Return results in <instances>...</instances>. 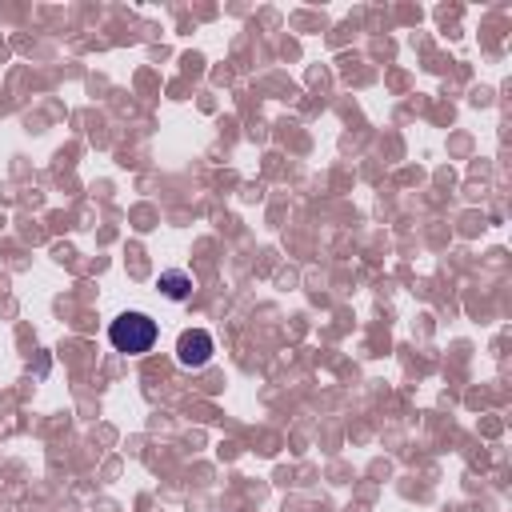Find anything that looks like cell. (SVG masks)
Here are the masks:
<instances>
[{
  "instance_id": "2",
  "label": "cell",
  "mask_w": 512,
  "mask_h": 512,
  "mask_svg": "<svg viewBox=\"0 0 512 512\" xmlns=\"http://www.w3.org/2000/svg\"><path fill=\"white\" fill-rule=\"evenodd\" d=\"M212 352H216V344H212V336L204 332V328H188V332H180V340H176V360H180V368H204L208 360H212Z\"/></svg>"
},
{
  "instance_id": "3",
  "label": "cell",
  "mask_w": 512,
  "mask_h": 512,
  "mask_svg": "<svg viewBox=\"0 0 512 512\" xmlns=\"http://www.w3.org/2000/svg\"><path fill=\"white\" fill-rule=\"evenodd\" d=\"M156 288H160V296H168V300H188L192 296V276L184 272V268H164L160 272V280H156Z\"/></svg>"
},
{
  "instance_id": "1",
  "label": "cell",
  "mask_w": 512,
  "mask_h": 512,
  "mask_svg": "<svg viewBox=\"0 0 512 512\" xmlns=\"http://www.w3.org/2000/svg\"><path fill=\"white\" fill-rule=\"evenodd\" d=\"M156 336H160V328H156V320H152L148 312H120V316L108 324V340H112V348L124 352V356L148 352V348L156 344Z\"/></svg>"
}]
</instances>
